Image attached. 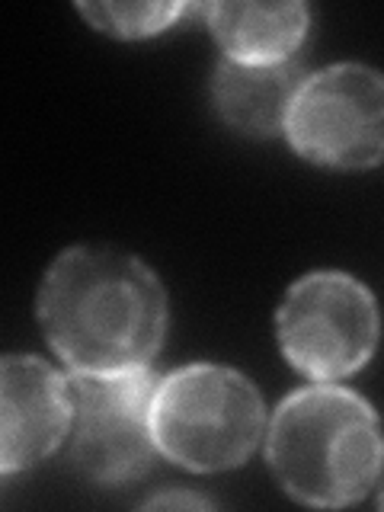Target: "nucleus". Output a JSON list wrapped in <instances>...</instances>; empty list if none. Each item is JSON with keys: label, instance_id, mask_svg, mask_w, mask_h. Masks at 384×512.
I'll use <instances>...</instances> for the list:
<instances>
[{"label": "nucleus", "instance_id": "obj_1", "mask_svg": "<svg viewBox=\"0 0 384 512\" xmlns=\"http://www.w3.org/2000/svg\"><path fill=\"white\" fill-rule=\"evenodd\" d=\"M36 317L71 375L138 372L164 346L167 292L135 253L80 244L48 266Z\"/></svg>", "mask_w": 384, "mask_h": 512}, {"label": "nucleus", "instance_id": "obj_2", "mask_svg": "<svg viewBox=\"0 0 384 512\" xmlns=\"http://www.w3.org/2000/svg\"><path fill=\"white\" fill-rule=\"evenodd\" d=\"M263 436L279 487L304 506H352L378 487L381 429L356 391L314 384L288 394Z\"/></svg>", "mask_w": 384, "mask_h": 512}, {"label": "nucleus", "instance_id": "obj_3", "mask_svg": "<svg viewBox=\"0 0 384 512\" xmlns=\"http://www.w3.org/2000/svg\"><path fill=\"white\" fill-rule=\"evenodd\" d=\"M157 455L196 474L240 468L263 442L266 410L237 368L196 362L157 378L151 397Z\"/></svg>", "mask_w": 384, "mask_h": 512}, {"label": "nucleus", "instance_id": "obj_4", "mask_svg": "<svg viewBox=\"0 0 384 512\" xmlns=\"http://www.w3.org/2000/svg\"><path fill=\"white\" fill-rule=\"evenodd\" d=\"M276 336L282 356L304 378L336 384L356 375L378 346L375 298L346 272H308L288 285Z\"/></svg>", "mask_w": 384, "mask_h": 512}, {"label": "nucleus", "instance_id": "obj_5", "mask_svg": "<svg viewBox=\"0 0 384 512\" xmlns=\"http://www.w3.org/2000/svg\"><path fill=\"white\" fill-rule=\"evenodd\" d=\"M157 372L71 375L68 461L100 487H122L144 477L157 455L151 432V397Z\"/></svg>", "mask_w": 384, "mask_h": 512}, {"label": "nucleus", "instance_id": "obj_6", "mask_svg": "<svg viewBox=\"0 0 384 512\" xmlns=\"http://www.w3.org/2000/svg\"><path fill=\"white\" fill-rule=\"evenodd\" d=\"M282 132L304 160L368 170L384 154V80L368 64H330L301 80Z\"/></svg>", "mask_w": 384, "mask_h": 512}, {"label": "nucleus", "instance_id": "obj_7", "mask_svg": "<svg viewBox=\"0 0 384 512\" xmlns=\"http://www.w3.org/2000/svg\"><path fill=\"white\" fill-rule=\"evenodd\" d=\"M68 426V378L39 356H0V477L55 455Z\"/></svg>", "mask_w": 384, "mask_h": 512}, {"label": "nucleus", "instance_id": "obj_8", "mask_svg": "<svg viewBox=\"0 0 384 512\" xmlns=\"http://www.w3.org/2000/svg\"><path fill=\"white\" fill-rule=\"evenodd\" d=\"M301 80L295 61L244 64L221 58L212 77V100L224 125L253 138H269L282 132Z\"/></svg>", "mask_w": 384, "mask_h": 512}, {"label": "nucleus", "instance_id": "obj_9", "mask_svg": "<svg viewBox=\"0 0 384 512\" xmlns=\"http://www.w3.org/2000/svg\"><path fill=\"white\" fill-rule=\"evenodd\" d=\"M208 29L228 61L282 64L295 61L311 26L304 4H202Z\"/></svg>", "mask_w": 384, "mask_h": 512}, {"label": "nucleus", "instance_id": "obj_10", "mask_svg": "<svg viewBox=\"0 0 384 512\" xmlns=\"http://www.w3.org/2000/svg\"><path fill=\"white\" fill-rule=\"evenodd\" d=\"M84 20L116 39H148L199 13L196 4H80Z\"/></svg>", "mask_w": 384, "mask_h": 512}, {"label": "nucleus", "instance_id": "obj_11", "mask_svg": "<svg viewBox=\"0 0 384 512\" xmlns=\"http://www.w3.org/2000/svg\"><path fill=\"white\" fill-rule=\"evenodd\" d=\"M148 506L160 509V506H196V509H205L212 506L205 500V496H192V493H164V496H151Z\"/></svg>", "mask_w": 384, "mask_h": 512}]
</instances>
